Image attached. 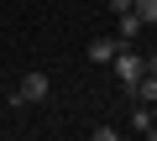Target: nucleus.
<instances>
[{
  "label": "nucleus",
  "instance_id": "3",
  "mask_svg": "<svg viewBox=\"0 0 157 141\" xmlns=\"http://www.w3.org/2000/svg\"><path fill=\"white\" fill-rule=\"evenodd\" d=\"M141 32H147V26L136 21V11H121V16H115V37H121V42H131V47H136V37H141Z\"/></svg>",
  "mask_w": 157,
  "mask_h": 141
},
{
  "label": "nucleus",
  "instance_id": "10",
  "mask_svg": "<svg viewBox=\"0 0 157 141\" xmlns=\"http://www.w3.org/2000/svg\"><path fill=\"white\" fill-rule=\"evenodd\" d=\"M152 125H157V105H152Z\"/></svg>",
  "mask_w": 157,
  "mask_h": 141
},
{
  "label": "nucleus",
  "instance_id": "4",
  "mask_svg": "<svg viewBox=\"0 0 157 141\" xmlns=\"http://www.w3.org/2000/svg\"><path fill=\"white\" fill-rule=\"evenodd\" d=\"M121 47H126L121 37H94V42H89V63H110Z\"/></svg>",
  "mask_w": 157,
  "mask_h": 141
},
{
  "label": "nucleus",
  "instance_id": "5",
  "mask_svg": "<svg viewBox=\"0 0 157 141\" xmlns=\"http://www.w3.org/2000/svg\"><path fill=\"white\" fill-rule=\"evenodd\" d=\"M131 99H136V105H157V73H141V79L131 84Z\"/></svg>",
  "mask_w": 157,
  "mask_h": 141
},
{
  "label": "nucleus",
  "instance_id": "8",
  "mask_svg": "<svg viewBox=\"0 0 157 141\" xmlns=\"http://www.w3.org/2000/svg\"><path fill=\"white\" fill-rule=\"evenodd\" d=\"M105 6H110V11L121 16V11H131V0H105Z\"/></svg>",
  "mask_w": 157,
  "mask_h": 141
},
{
  "label": "nucleus",
  "instance_id": "2",
  "mask_svg": "<svg viewBox=\"0 0 157 141\" xmlns=\"http://www.w3.org/2000/svg\"><path fill=\"white\" fill-rule=\"evenodd\" d=\"M47 89H52V79L42 73V68H32V73L21 79V99H26V105H37V99H47Z\"/></svg>",
  "mask_w": 157,
  "mask_h": 141
},
{
  "label": "nucleus",
  "instance_id": "7",
  "mask_svg": "<svg viewBox=\"0 0 157 141\" xmlns=\"http://www.w3.org/2000/svg\"><path fill=\"white\" fill-rule=\"evenodd\" d=\"M131 11H136L141 26H157V0H131Z\"/></svg>",
  "mask_w": 157,
  "mask_h": 141
},
{
  "label": "nucleus",
  "instance_id": "9",
  "mask_svg": "<svg viewBox=\"0 0 157 141\" xmlns=\"http://www.w3.org/2000/svg\"><path fill=\"white\" fill-rule=\"evenodd\" d=\"M147 73H157V52H152V58H147Z\"/></svg>",
  "mask_w": 157,
  "mask_h": 141
},
{
  "label": "nucleus",
  "instance_id": "1",
  "mask_svg": "<svg viewBox=\"0 0 157 141\" xmlns=\"http://www.w3.org/2000/svg\"><path fill=\"white\" fill-rule=\"evenodd\" d=\"M110 68H115V79H121V84H126V89H131V84H136V79H141V73H147V58H141V52H136V47H131V42H126V47H121V52H115V58H110Z\"/></svg>",
  "mask_w": 157,
  "mask_h": 141
},
{
  "label": "nucleus",
  "instance_id": "6",
  "mask_svg": "<svg viewBox=\"0 0 157 141\" xmlns=\"http://www.w3.org/2000/svg\"><path fill=\"white\" fill-rule=\"evenodd\" d=\"M131 125H136L141 136H157V125H152V105H136V110H131Z\"/></svg>",
  "mask_w": 157,
  "mask_h": 141
}]
</instances>
